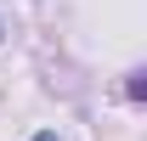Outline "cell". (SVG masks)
<instances>
[{"label": "cell", "instance_id": "obj_1", "mask_svg": "<svg viewBox=\"0 0 147 141\" xmlns=\"http://www.w3.org/2000/svg\"><path fill=\"white\" fill-rule=\"evenodd\" d=\"M34 141H57V136H51V130H40V136H34Z\"/></svg>", "mask_w": 147, "mask_h": 141}]
</instances>
